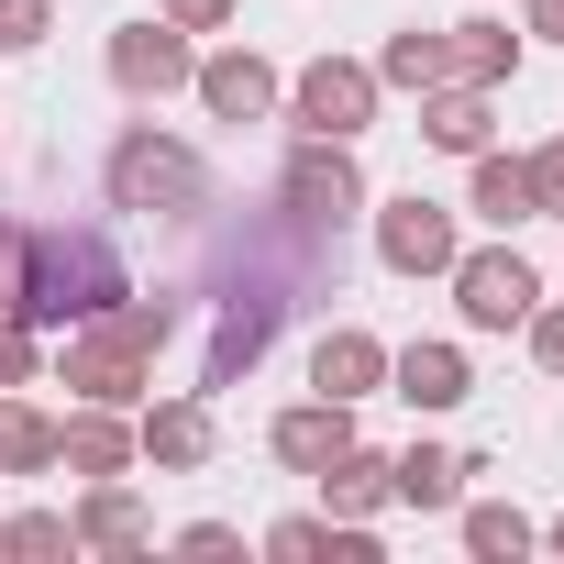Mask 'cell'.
Returning <instances> with one entry per match:
<instances>
[{
    "instance_id": "cell-1",
    "label": "cell",
    "mask_w": 564,
    "mask_h": 564,
    "mask_svg": "<svg viewBox=\"0 0 564 564\" xmlns=\"http://www.w3.org/2000/svg\"><path fill=\"white\" fill-rule=\"evenodd\" d=\"M133 289V265H122V243H111V221H34V243H23V322L34 333H67V322H100L111 300Z\"/></svg>"
},
{
    "instance_id": "cell-2",
    "label": "cell",
    "mask_w": 564,
    "mask_h": 564,
    "mask_svg": "<svg viewBox=\"0 0 564 564\" xmlns=\"http://www.w3.org/2000/svg\"><path fill=\"white\" fill-rule=\"evenodd\" d=\"M100 188H111V210H155V221H188V210H210V166H199L188 144H166L155 122H133V133L111 144Z\"/></svg>"
},
{
    "instance_id": "cell-3",
    "label": "cell",
    "mask_w": 564,
    "mask_h": 564,
    "mask_svg": "<svg viewBox=\"0 0 564 564\" xmlns=\"http://www.w3.org/2000/svg\"><path fill=\"white\" fill-rule=\"evenodd\" d=\"M276 210H289L300 232H344V221L366 210V177H355V144H322V133H300V155L276 166Z\"/></svg>"
},
{
    "instance_id": "cell-4",
    "label": "cell",
    "mask_w": 564,
    "mask_h": 564,
    "mask_svg": "<svg viewBox=\"0 0 564 564\" xmlns=\"http://www.w3.org/2000/svg\"><path fill=\"white\" fill-rule=\"evenodd\" d=\"M289 122L322 133V144H355V133L377 122V67H355V56H311V67L289 78Z\"/></svg>"
},
{
    "instance_id": "cell-5",
    "label": "cell",
    "mask_w": 564,
    "mask_h": 564,
    "mask_svg": "<svg viewBox=\"0 0 564 564\" xmlns=\"http://www.w3.org/2000/svg\"><path fill=\"white\" fill-rule=\"evenodd\" d=\"M56 377H67L89 410H133V399L155 388V355H144V344H122L111 322H67V355H56Z\"/></svg>"
},
{
    "instance_id": "cell-6",
    "label": "cell",
    "mask_w": 564,
    "mask_h": 564,
    "mask_svg": "<svg viewBox=\"0 0 564 564\" xmlns=\"http://www.w3.org/2000/svg\"><path fill=\"white\" fill-rule=\"evenodd\" d=\"M443 276H454V311H465L476 333H509V322H531V300H542V276H531L509 243H487V254H454Z\"/></svg>"
},
{
    "instance_id": "cell-7",
    "label": "cell",
    "mask_w": 564,
    "mask_h": 564,
    "mask_svg": "<svg viewBox=\"0 0 564 564\" xmlns=\"http://www.w3.org/2000/svg\"><path fill=\"white\" fill-rule=\"evenodd\" d=\"M188 67H199V56H188V34H177L166 12L111 34V89H122V100H166V89H188Z\"/></svg>"
},
{
    "instance_id": "cell-8",
    "label": "cell",
    "mask_w": 564,
    "mask_h": 564,
    "mask_svg": "<svg viewBox=\"0 0 564 564\" xmlns=\"http://www.w3.org/2000/svg\"><path fill=\"white\" fill-rule=\"evenodd\" d=\"M377 254H388L399 276H443V265L465 254V232H454V210H443V199H421V188H410V199H388V210H377Z\"/></svg>"
},
{
    "instance_id": "cell-9",
    "label": "cell",
    "mask_w": 564,
    "mask_h": 564,
    "mask_svg": "<svg viewBox=\"0 0 564 564\" xmlns=\"http://www.w3.org/2000/svg\"><path fill=\"white\" fill-rule=\"evenodd\" d=\"M188 89H199V111H210V122H265L276 100H289V89H276V67H265L254 45L199 56V67H188Z\"/></svg>"
},
{
    "instance_id": "cell-10",
    "label": "cell",
    "mask_w": 564,
    "mask_h": 564,
    "mask_svg": "<svg viewBox=\"0 0 564 564\" xmlns=\"http://www.w3.org/2000/svg\"><path fill=\"white\" fill-rule=\"evenodd\" d=\"M210 443H221V432H210V399H199V388H188V399H155V410L133 421V454H144V465H166V476L210 465Z\"/></svg>"
},
{
    "instance_id": "cell-11",
    "label": "cell",
    "mask_w": 564,
    "mask_h": 564,
    "mask_svg": "<svg viewBox=\"0 0 564 564\" xmlns=\"http://www.w3.org/2000/svg\"><path fill=\"white\" fill-rule=\"evenodd\" d=\"M276 465H289V476H322L344 443H355V399H300V410H276Z\"/></svg>"
},
{
    "instance_id": "cell-12",
    "label": "cell",
    "mask_w": 564,
    "mask_h": 564,
    "mask_svg": "<svg viewBox=\"0 0 564 564\" xmlns=\"http://www.w3.org/2000/svg\"><path fill=\"white\" fill-rule=\"evenodd\" d=\"M311 388H322V399H377V388H388V344H377V333H355V322H344V333H322Z\"/></svg>"
},
{
    "instance_id": "cell-13",
    "label": "cell",
    "mask_w": 564,
    "mask_h": 564,
    "mask_svg": "<svg viewBox=\"0 0 564 564\" xmlns=\"http://www.w3.org/2000/svg\"><path fill=\"white\" fill-rule=\"evenodd\" d=\"M56 465H67V476H122V465H133L122 410H89V399H78V410L56 421Z\"/></svg>"
},
{
    "instance_id": "cell-14",
    "label": "cell",
    "mask_w": 564,
    "mask_h": 564,
    "mask_svg": "<svg viewBox=\"0 0 564 564\" xmlns=\"http://www.w3.org/2000/svg\"><path fill=\"white\" fill-rule=\"evenodd\" d=\"M465 476H487V465H476V454H443V443H410V454L388 465V498H399V509H454Z\"/></svg>"
},
{
    "instance_id": "cell-15",
    "label": "cell",
    "mask_w": 564,
    "mask_h": 564,
    "mask_svg": "<svg viewBox=\"0 0 564 564\" xmlns=\"http://www.w3.org/2000/svg\"><path fill=\"white\" fill-rule=\"evenodd\" d=\"M89 553H144V498L122 487V476H89V498H78V520H67Z\"/></svg>"
},
{
    "instance_id": "cell-16",
    "label": "cell",
    "mask_w": 564,
    "mask_h": 564,
    "mask_svg": "<svg viewBox=\"0 0 564 564\" xmlns=\"http://www.w3.org/2000/svg\"><path fill=\"white\" fill-rule=\"evenodd\" d=\"M388 377H399V399L410 410H454L476 377H465V344H410V355H388Z\"/></svg>"
},
{
    "instance_id": "cell-17",
    "label": "cell",
    "mask_w": 564,
    "mask_h": 564,
    "mask_svg": "<svg viewBox=\"0 0 564 564\" xmlns=\"http://www.w3.org/2000/svg\"><path fill=\"white\" fill-rule=\"evenodd\" d=\"M421 133H432L443 155H487V89H465V78L421 89Z\"/></svg>"
},
{
    "instance_id": "cell-18",
    "label": "cell",
    "mask_w": 564,
    "mask_h": 564,
    "mask_svg": "<svg viewBox=\"0 0 564 564\" xmlns=\"http://www.w3.org/2000/svg\"><path fill=\"white\" fill-rule=\"evenodd\" d=\"M322 498H333V520H377V509H388V454L344 443V454L322 465Z\"/></svg>"
},
{
    "instance_id": "cell-19",
    "label": "cell",
    "mask_w": 564,
    "mask_h": 564,
    "mask_svg": "<svg viewBox=\"0 0 564 564\" xmlns=\"http://www.w3.org/2000/svg\"><path fill=\"white\" fill-rule=\"evenodd\" d=\"M443 56H454V78H465V89H498V78L520 67V34H509V23H454V34H443Z\"/></svg>"
},
{
    "instance_id": "cell-20",
    "label": "cell",
    "mask_w": 564,
    "mask_h": 564,
    "mask_svg": "<svg viewBox=\"0 0 564 564\" xmlns=\"http://www.w3.org/2000/svg\"><path fill=\"white\" fill-rule=\"evenodd\" d=\"M443 78H454V56H443V34H432V23L388 34V56H377V89H443Z\"/></svg>"
},
{
    "instance_id": "cell-21",
    "label": "cell",
    "mask_w": 564,
    "mask_h": 564,
    "mask_svg": "<svg viewBox=\"0 0 564 564\" xmlns=\"http://www.w3.org/2000/svg\"><path fill=\"white\" fill-rule=\"evenodd\" d=\"M56 465V421L23 410V399H0V476H45Z\"/></svg>"
},
{
    "instance_id": "cell-22",
    "label": "cell",
    "mask_w": 564,
    "mask_h": 564,
    "mask_svg": "<svg viewBox=\"0 0 564 564\" xmlns=\"http://www.w3.org/2000/svg\"><path fill=\"white\" fill-rule=\"evenodd\" d=\"M476 221H531V166L520 155H476Z\"/></svg>"
},
{
    "instance_id": "cell-23",
    "label": "cell",
    "mask_w": 564,
    "mask_h": 564,
    "mask_svg": "<svg viewBox=\"0 0 564 564\" xmlns=\"http://www.w3.org/2000/svg\"><path fill=\"white\" fill-rule=\"evenodd\" d=\"M465 553H476V564H520V553H531V520H520L509 498H476V509H465Z\"/></svg>"
},
{
    "instance_id": "cell-24",
    "label": "cell",
    "mask_w": 564,
    "mask_h": 564,
    "mask_svg": "<svg viewBox=\"0 0 564 564\" xmlns=\"http://www.w3.org/2000/svg\"><path fill=\"white\" fill-rule=\"evenodd\" d=\"M78 531L56 520V509H12V520H0V553H23V564H45V553H67Z\"/></svg>"
},
{
    "instance_id": "cell-25",
    "label": "cell",
    "mask_w": 564,
    "mask_h": 564,
    "mask_svg": "<svg viewBox=\"0 0 564 564\" xmlns=\"http://www.w3.org/2000/svg\"><path fill=\"white\" fill-rule=\"evenodd\" d=\"M34 366H45V355H34V322H23V311H0V399L34 388Z\"/></svg>"
},
{
    "instance_id": "cell-26",
    "label": "cell",
    "mask_w": 564,
    "mask_h": 564,
    "mask_svg": "<svg viewBox=\"0 0 564 564\" xmlns=\"http://www.w3.org/2000/svg\"><path fill=\"white\" fill-rule=\"evenodd\" d=\"M45 34H56V0H0V56H23Z\"/></svg>"
},
{
    "instance_id": "cell-27",
    "label": "cell",
    "mask_w": 564,
    "mask_h": 564,
    "mask_svg": "<svg viewBox=\"0 0 564 564\" xmlns=\"http://www.w3.org/2000/svg\"><path fill=\"white\" fill-rule=\"evenodd\" d=\"M265 553H276V564H311V553H333V520H276Z\"/></svg>"
},
{
    "instance_id": "cell-28",
    "label": "cell",
    "mask_w": 564,
    "mask_h": 564,
    "mask_svg": "<svg viewBox=\"0 0 564 564\" xmlns=\"http://www.w3.org/2000/svg\"><path fill=\"white\" fill-rule=\"evenodd\" d=\"M520 166H531V210L564 221V144H542V155H520Z\"/></svg>"
},
{
    "instance_id": "cell-29",
    "label": "cell",
    "mask_w": 564,
    "mask_h": 564,
    "mask_svg": "<svg viewBox=\"0 0 564 564\" xmlns=\"http://www.w3.org/2000/svg\"><path fill=\"white\" fill-rule=\"evenodd\" d=\"M531 366L564 377V311H542V300H531Z\"/></svg>"
},
{
    "instance_id": "cell-30",
    "label": "cell",
    "mask_w": 564,
    "mask_h": 564,
    "mask_svg": "<svg viewBox=\"0 0 564 564\" xmlns=\"http://www.w3.org/2000/svg\"><path fill=\"white\" fill-rule=\"evenodd\" d=\"M155 12H166L177 34H221V23H232V0H155Z\"/></svg>"
},
{
    "instance_id": "cell-31",
    "label": "cell",
    "mask_w": 564,
    "mask_h": 564,
    "mask_svg": "<svg viewBox=\"0 0 564 564\" xmlns=\"http://www.w3.org/2000/svg\"><path fill=\"white\" fill-rule=\"evenodd\" d=\"M23 243H34L23 221H0V311H12V300H23Z\"/></svg>"
},
{
    "instance_id": "cell-32",
    "label": "cell",
    "mask_w": 564,
    "mask_h": 564,
    "mask_svg": "<svg viewBox=\"0 0 564 564\" xmlns=\"http://www.w3.org/2000/svg\"><path fill=\"white\" fill-rule=\"evenodd\" d=\"M520 12H531V34H542V45H564V0H520Z\"/></svg>"
},
{
    "instance_id": "cell-33",
    "label": "cell",
    "mask_w": 564,
    "mask_h": 564,
    "mask_svg": "<svg viewBox=\"0 0 564 564\" xmlns=\"http://www.w3.org/2000/svg\"><path fill=\"white\" fill-rule=\"evenodd\" d=\"M542 542H553V553H564V520H553V531H542Z\"/></svg>"
}]
</instances>
